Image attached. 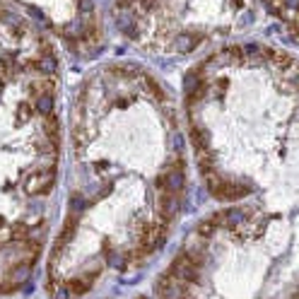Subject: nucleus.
I'll return each mask as SVG.
<instances>
[{"label": "nucleus", "mask_w": 299, "mask_h": 299, "mask_svg": "<svg viewBox=\"0 0 299 299\" xmlns=\"http://www.w3.org/2000/svg\"><path fill=\"white\" fill-rule=\"evenodd\" d=\"M193 285L183 282L179 277H174L172 273H164L157 285H154V292L159 299H193V292H191Z\"/></svg>", "instance_id": "f257e3e1"}, {"label": "nucleus", "mask_w": 299, "mask_h": 299, "mask_svg": "<svg viewBox=\"0 0 299 299\" xmlns=\"http://www.w3.org/2000/svg\"><path fill=\"white\" fill-rule=\"evenodd\" d=\"M169 273L174 275V277H179L183 282H188V285H198V280H200V261H196L191 253H179L174 261H172V268Z\"/></svg>", "instance_id": "f03ea898"}, {"label": "nucleus", "mask_w": 299, "mask_h": 299, "mask_svg": "<svg viewBox=\"0 0 299 299\" xmlns=\"http://www.w3.org/2000/svg\"><path fill=\"white\" fill-rule=\"evenodd\" d=\"M53 181H56V169L53 167L41 169V172H34V174H27V179H25V191L27 193H41V196H46L53 188Z\"/></svg>", "instance_id": "7ed1b4c3"}, {"label": "nucleus", "mask_w": 299, "mask_h": 299, "mask_svg": "<svg viewBox=\"0 0 299 299\" xmlns=\"http://www.w3.org/2000/svg\"><path fill=\"white\" fill-rule=\"evenodd\" d=\"M179 210V196L172 191H157V220L169 224Z\"/></svg>", "instance_id": "20e7f679"}, {"label": "nucleus", "mask_w": 299, "mask_h": 299, "mask_svg": "<svg viewBox=\"0 0 299 299\" xmlns=\"http://www.w3.org/2000/svg\"><path fill=\"white\" fill-rule=\"evenodd\" d=\"M246 193H251V188H249L246 183H232V181H222V183L212 191V196L220 198V200H239Z\"/></svg>", "instance_id": "39448f33"}, {"label": "nucleus", "mask_w": 299, "mask_h": 299, "mask_svg": "<svg viewBox=\"0 0 299 299\" xmlns=\"http://www.w3.org/2000/svg\"><path fill=\"white\" fill-rule=\"evenodd\" d=\"M99 275V270H94V273H85L82 277H70V280H65V287L75 295V297H82L85 292H90L92 282H94V277Z\"/></svg>", "instance_id": "423d86ee"}, {"label": "nucleus", "mask_w": 299, "mask_h": 299, "mask_svg": "<svg viewBox=\"0 0 299 299\" xmlns=\"http://www.w3.org/2000/svg\"><path fill=\"white\" fill-rule=\"evenodd\" d=\"M29 92H31L34 99H36L39 94H51V97H53V92H56V77H53V75H41L39 80H34L29 85Z\"/></svg>", "instance_id": "0eeeda50"}, {"label": "nucleus", "mask_w": 299, "mask_h": 299, "mask_svg": "<svg viewBox=\"0 0 299 299\" xmlns=\"http://www.w3.org/2000/svg\"><path fill=\"white\" fill-rule=\"evenodd\" d=\"M75 232H77V217H75V215H70V217L65 220V224H63V229H60L58 239H56V244H53V246L65 251V244L75 237Z\"/></svg>", "instance_id": "6e6552de"}, {"label": "nucleus", "mask_w": 299, "mask_h": 299, "mask_svg": "<svg viewBox=\"0 0 299 299\" xmlns=\"http://www.w3.org/2000/svg\"><path fill=\"white\" fill-rule=\"evenodd\" d=\"M188 135H191V145L196 152H200V150H210V133L208 130H203L200 125H193L191 130H188Z\"/></svg>", "instance_id": "1a4fd4ad"}, {"label": "nucleus", "mask_w": 299, "mask_h": 299, "mask_svg": "<svg viewBox=\"0 0 299 299\" xmlns=\"http://www.w3.org/2000/svg\"><path fill=\"white\" fill-rule=\"evenodd\" d=\"M198 44H200V36H198V34H179L174 46H176L179 53H188V51H193Z\"/></svg>", "instance_id": "9d476101"}, {"label": "nucleus", "mask_w": 299, "mask_h": 299, "mask_svg": "<svg viewBox=\"0 0 299 299\" xmlns=\"http://www.w3.org/2000/svg\"><path fill=\"white\" fill-rule=\"evenodd\" d=\"M263 58L273 60L277 68H282V70H287V68H292V63L295 60L290 58L287 53H277V51H273V49H263Z\"/></svg>", "instance_id": "9b49d317"}, {"label": "nucleus", "mask_w": 299, "mask_h": 299, "mask_svg": "<svg viewBox=\"0 0 299 299\" xmlns=\"http://www.w3.org/2000/svg\"><path fill=\"white\" fill-rule=\"evenodd\" d=\"M34 109H36L41 116L53 114V97H51V94H39V97L34 99Z\"/></svg>", "instance_id": "f8f14e48"}, {"label": "nucleus", "mask_w": 299, "mask_h": 299, "mask_svg": "<svg viewBox=\"0 0 299 299\" xmlns=\"http://www.w3.org/2000/svg\"><path fill=\"white\" fill-rule=\"evenodd\" d=\"M196 159H198V167H200V172H203V174L215 169V154H212L210 150H200V152H196Z\"/></svg>", "instance_id": "ddd939ff"}, {"label": "nucleus", "mask_w": 299, "mask_h": 299, "mask_svg": "<svg viewBox=\"0 0 299 299\" xmlns=\"http://www.w3.org/2000/svg\"><path fill=\"white\" fill-rule=\"evenodd\" d=\"M145 87L150 90V94L157 99V101H164L167 99V94H164V90H162V85L154 80V77H150V75H145Z\"/></svg>", "instance_id": "4468645a"}, {"label": "nucleus", "mask_w": 299, "mask_h": 299, "mask_svg": "<svg viewBox=\"0 0 299 299\" xmlns=\"http://www.w3.org/2000/svg\"><path fill=\"white\" fill-rule=\"evenodd\" d=\"M215 229H217V222H215V217L210 215L208 220H203V222L198 224V237H212Z\"/></svg>", "instance_id": "2eb2a0df"}, {"label": "nucleus", "mask_w": 299, "mask_h": 299, "mask_svg": "<svg viewBox=\"0 0 299 299\" xmlns=\"http://www.w3.org/2000/svg\"><path fill=\"white\" fill-rule=\"evenodd\" d=\"M31 119V106L29 104H20V114H17V123H27Z\"/></svg>", "instance_id": "dca6fc26"}, {"label": "nucleus", "mask_w": 299, "mask_h": 299, "mask_svg": "<svg viewBox=\"0 0 299 299\" xmlns=\"http://www.w3.org/2000/svg\"><path fill=\"white\" fill-rule=\"evenodd\" d=\"M140 5H143L145 10H150V7H154V5H157V0H140Z\"/></svg>", "instance_id": "f3484780"}, {"label": "nucleus", "mask_w": 299, "mask_h": 299, "mask_svg": "<svg viewBox=\"0 0 299 299\" xmlns=\"http://www.w3.org/2000/svg\"><path fill=\"white\" fill-rule=\"evenodd\" d=\"M292 87L299 92V75H297V77H292Z\"/></svg>", "instance_id": "a211bd4d"}, {"label": "nucleus", "mask_w": 299, "mask_h": 299, "mask_svg": "<svg viewBox=\"0 0 299 299\" xmlns=\"http://www.w3.org/2000/svg\"><path fill=\"white\" fill-rule=\"evenodd\" d=\"M292 299H299V292H297V295H295V297H292Z\"/></svg>", "instance_id": "6ab92c4d"}, {"label": "nucleus", "mask_w": 299, "mask_h": 299, "mask_svg": "<svg viewBox=\"0 0 299 299\" xmlns=\"http://www.w3.org/2000/svg\"><path fill=\"white\" fill-rule=\"evenodd\" d=\"M138 299H148V297H138Z\"/></svg>", "instance_id": "aec40b11"}]
</instances>
